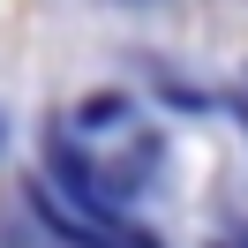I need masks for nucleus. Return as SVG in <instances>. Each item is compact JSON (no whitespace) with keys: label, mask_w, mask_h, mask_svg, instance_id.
Here are the masks:
<instances>
[{"label":"nucleus","mask_w":248,"mask_h":248,"mask_svg":"<svg viewBox=\"0 0 248 248\" xmlns=\"http://www.w3.org/2000/svg\"><path fill=\"white\" fill-rule=\"evenodd\" d=\"M31 211L46 218L61 241H76V248H158V233L121 226V218L98 211V203H68V196H61V181H38V188H31Z\"/></svg>","instance_id":"obj_1"}]
</instances>
